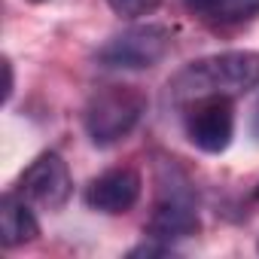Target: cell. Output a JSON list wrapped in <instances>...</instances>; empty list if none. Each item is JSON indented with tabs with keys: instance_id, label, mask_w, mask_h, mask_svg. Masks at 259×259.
<instances>
[{
	"instance_id": "7",
	"label": "cell",
	"mask_w": 259,
	"mask_h": 259,
	"mask_svg": "<svg viewBox=\"0 0 259 259\" xmlns=\"http://www.w3.org/2000/svg\"><path fill=\"white\" fill-rule=\"evenodd\" d=\"M141 189L144 180L135 168H110L104 174H98L89 186H85V204L98 213H128L138 201H141Z\"/></svg>"
},
{
	"instance_id": "5",
	"label": "cell",
	"mask_w": 259,
	"mask_h": 259,
	"mask_svg": "<svg viewBox=\"0 0 259 259\" xmlns=\"http://www.w3.org/2000/svg\"><path fill=\"white\" fill-rule=\"evenodd\" d=\"M16 192L28 201V204H37V207H46V210H61L70 195H73V177H70V168L67 162L58 156V153H40L19 177L16 183Z\"/></svg>"
},
{
	"instance_id": "9",
	"label": "cell",
	"mask_w": 259,
	"mask_h": 259,
	"mask_svg": "<svg viewBox=\"0 0 259 259\" xmlns=\"http://www.w3.org/2000/svg\"><path fill=\"white\" fill-rule=\"evenodd\" d=\"M180 4L210 25H244L259 19V0H180Z\"/></svg>"
},
{
	"instance_id": "1",
	"label": "cell",
	"mask_w": 259,
	"mask_h": 259,
	"mask_svg": "<svg viewBox=\"0 0 259 259\" xmlns=\"http://www.w3.org/2000/svg\"><path fill=\"white\" fill-rule=\"evenodd\" d=\"M259 85V52L232 49L198 58L174 73L168 82V101L189 107L201 98H241Z\"/></svg>"
},
{
	"instance_id": "10",
	"label": "cell",
	"mask_w": 259,
	"mask_h": 259,
	"mask_svg": "<svg viewBox=\"0 0 259 259\" xmlns=\"http://www.w3.org/2000/svg\"><path fill=\"white\" fill-rule=\"evenodd\" d=\"M162 0H107V7L119 16V19H141L159 10Z\"/></svg>"
},
{
	"instance_id": "8",
	"label": "cell",
	"mask_w": 259,
	"mask_h": 259,
	"mask_svg": "<svg viewBox=\"0 0 259 259\" xmlns=\"http://www.w3.org/2000/svg\"><path fill=\"white\" fill-rule=\"evenodd\" d=\"M37 235H40V223H37L31 204L16 189L7 192L4 201H0V244L13 250V247L37 241Z\"/></svg>"
},
{
	"instance_id": "2",
	"label": "cell",
	"mask_w": 259,
	"mask_h": 259,
	"mask_svg": "<svg viewBox=\"0 0 259 259\" xmlns=\"http://www.w3.org/2000/svg\"><path fill=\"white\" fill-rule=\"evenodd\" d=\"M156 186H159L156 204H153V213L144 229L147 238L171 244V241L198 235L201 220H198L195 183L177 159H168V156L156 159Z\"/></svg>"
},
{
	"instance_id": "14",
	"label": "cell",
	"mask_w": 259,
	"mask_h": 259,
	"mask_svg": "<svg viewBox=\"0 0 259 259\" xmlns=\"http://www.w3.org/2000/svg\"><path fill=\"white\" fill-rule=\"evenodd\" d=\"M34 4H43V0H34Z\"/></svg>"
},
{
	"instance_id": "4",
	"label": "cell",
	"mask_w": 259,
	"mask_h": 259,
	"mask_svg": "<svg viewBox=\"0 0 259 259\" xmlns=\"http://www.w3.org/2000/svg\"><path fill=\"white\" fill-rule=\"evenodd\" d=\"M171 31L165 25H135L110 37L95 61L107 70H150L171 52Z\"/></svg>"
},
{
	"instance_id": "13",
	"label": "cell",
	"mask_w": 259,
	"mask_h": 259,
	"mask_svg": "<svg viewBox=\"0 0 259 259\" xmlns=\"http://www.w3.org/2000/svg\"><path fill=\"white\" fill-rule=\"evenodd\" d=\"M253 195H256V198H259V186H256V192H253Z\"/></svg>"
},
{
	"instance_id": "6",
	"label": "cell",
	"mask_w": 259,
	"mask_h": 259,
	"mask_svg": "<svg viewBox=\"0 0 259 259\" xmlns=\"http://www.w3.org/2000/svg\"><path fill=\"white\" fill-rule=\"evenodd\" d=\"M186 138L201 153H226L235 138V107L232 98H201L186 107Z\"/></svg>"
},
{
	"instance_id": "3",
	"label": "cell",
	"mask_w": 259,
	"mask_h": 259,
	"mask_svg": "<svg viewBox=\"0 0 259 259\" xmlns=\"http://www.w3.org/2000/svg\"><path fill=\"white\" fill-rule=\"evenodd\" d=\"M147 113V98L135 85H104L98 89L85 110H82V125L85 135L95 147H113L125 141L138 128V122Z\"/></svg>"
},
{
	"instance_id": "12",
	"label": "cell",
	"mask_w": 259,
	"mask_h": 259,
	"mask_svg": "<svg viewBox=\"0 0 259 259\" xmlns=\"http://www.w3.org/2000/svg\"><path fill=\"white\" fill-rule=\"evenodd\" d=\"M253 135H256V141H259V104H256V116H253Z\"/></svg>"
},
{
	"instance_id": "11",
	"label": "cell",
	"mask_w": 259,
	"mask_h": 259,
	"mask_svg": "<svg viewBox=\"0 0 259 259\" xmlns=\"http://www.w3.org/2000/svg\"><path fill=\"white\" fill-rule=\"evenodd\" d=\"M4 70H7V92H4V101L13 98V85H16V76H13V61H4Z\"/></svg>"
}]
</instances>
